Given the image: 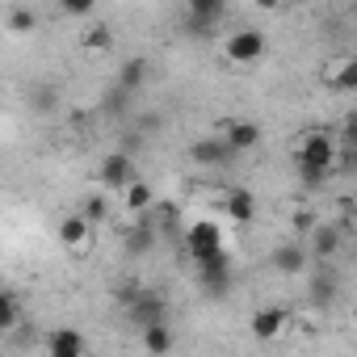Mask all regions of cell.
<instances>
[{"label":"cell","instance_id":"1","mask_svg":"<svg viewBox=\"0 0 357 357\" xmlns=\"http://www.w3.org/2000/svg\"><path fill=\"white\" fill-rule=\"evenodd\" d=\"M294 168H298V181H303L307 190H319L328 176L336 172V143H332V135L311 130V135L298 143V151H294Z\"/></svg>","mask_w":357,"mask_h":357},{"label":"cell","instance_id":"2","mask_svg":"<svg viewBox=\"0 0 357 357\" xmlns=\"http://www.w3.org/2000/svg\"><path fill=\"white\" fill-rule=\"evenodd\" d=\"M185 252H190V261L194 265H219V261H231L227 257V248H223V231H219V223H194L190 231H185Z\"/></svg>","mask_w":357,"mask_h":357},{"label":"cell","instance_id":"3","mask_svg":"<svg viewBox=\"0 0 357 357\" xmlns=\"http://www.w3.org/2000/svg\"><path fill=\"white\" fill-rule=\"evenodd\" d=\"M126 319H130L135 328H147V324L168 319V303H164V294H155V290H147V286H143V294L126 307Z\"/></svg>","mask_w":357,"mask_h":357},{"label":"cell","instance_id":"4","mask_svg":"<svg viewBox=\"0 0 357 357\" xmlns=\"http://www.w3.org/2000/svg\"><path fill=\"white\" fill-rule=\"evenodd\" d=\"M190 155H194V164H202V168H223V164H231L240 151L227 143V135H219V139H198V143L190 147Z\"/></svg>","mask_w":357,"mask_h":357},{"label":"cell","instance_id":"5","mask_svg":"<svg viewBox=\"0 0 357 357\" xmlns=\"http://www.w3.org/2000/svg\"><path fill=\"white\" fill-rule=\"evenodd\" d=\"M101 185L105 190H126L130 181H135V160L126 155V151H109L105 160H101Z\"/></svg>","mask_w":357,"mask_h":357},{"label":"cell","instance_id":"6","mask_svg":"<svg viewBox=\"0 0 357 357\" xmlns=\"http://www.w3.org/2000/svg\"><path fill=\"white\" fill-rule=\"evenodd\" d=\"M265 55V34L261 30H236L227 38V59L231 63H257Z\"/></svg>","mask_w":357,"mask_h":357},{"label":"cell","instance_id":"7","mask_svg":"<svg viewBox=\"0 0 357 357\" xmlns=\"http://www.w3.org/2000/svg\"><path fill=\"white\" fill-rule=\"evenodd\" d=\"M269 261H273L278 273L298 278V273H307V265H311V248H303V240H294V244H278Z\"/></svg>","mask_w":357,"mask_h":357},{"label":"cell","instance_id":"8","mask_svg":"<svg viewBox=\"0 0 357 357\" xmlns=\"http://www.w3.org/2000/svg\"><path fill=\"white\" fill-rule=\"evenodd\" d=\"M227 0H190V34H206L223 22Z\"/></svg>","mask_w":357,"mask_h":357},{"label":"cell","instance_id":"9","mask_svg":"<svg viewBox=\"0 0 357 357\" xmlns=\"http://www.w3.org/2000/svg\"><path fill=\"white\" fill-rule=\"evenodd\" d=\"M198 290L206 298H223L231 290V261H219V265H198Z\"/></svg>","mask_w":357,"mask_h":357},{"label":"cell","instance_id":"10","mask_svg":"<svg viewBox=\"0 0 357 357\" xmlns=\"http://www.w3.org/2000/svg\"><path fill=\"white\" fill-rule=\"evenodd\" d=\"M155 236H160L155 215H143V219L126 231V252H130V257H147V252L155 248Z\"/></svg>","mask_w":357,"mask_h":357},{"label":"cell","instance_id":"11","mask_svg":"<svg viewBox=\"0 0 357 357\" xmlns=\"http://www.w3.org/2000/svg\"><path fill=\"white\" fill-rule=\"evenodd\" d=\"M340 244H344V231H340L336 223H319V227L311 231V257H315V261H332V257L340 252Z\"/></svg>","mask_w":357,"mask_h":357},{"label":"cell","instance_id":"12","mask_svg":"<svg viewBox=\"0 0 357 357\" xmlns=\"http://www.w3.org/2000/svg\"><path fill=\"white\" fill-rule=\"evenodd\" d=\"M286 324H290V315H286L282 307H261V311L248 319V332H252L257 340H273Z\"/></svg>","mask_w":357,"mask_h":357},{"label":"cell","instance_id":"13","mask_svg":"<svg viewBox=\"0 0 357 357\" xmlns=\"http://www.w3.org/2000/svg\"><path fill=\"white\" fill-rule=\"evenodd\" d=\"M223 135H227V143H231L236 151H252V147L261 143V126L248 122V118H227V122H223Z\"/></svg>","mask_w":357,"mask_h":357},{"label":"cell","instance_id":"14","mask_svg":"<svg viewBox=\"0 0 357 357\" xmlns=\"http://www.w3.org/2000/svg\"><path fill=\"white\" fill-rule=\"evenodd\" d=\"M89 231H93V223H89L84 211H80V215H68V219L59 223V244L72 248V252H80V248L89 244Z\"/></svg>","mask_w":357,"mask_h":357},{"label":"cell","instance_id":"15","mask_svg":"<svg viewBox=\"0 0 357 357\" xmlns=\"http://www.w3.org/2000/svg\"><path fill=\"white\" fill-rule=\"evenodd\" d=\"M84 336L80 332H72V328H55L51 336H47V353L51 357H84Z\"/></svg>","mask_w":357,"mask_h":357},{"label":"cell","instance_id":"16","mask_svg":"<svg viewBox=\"0 0 357 357\" xmlns=\"http://www.w3.org/2000/svg\"><path fill=\"white\" fill-rule=\"evenodd\" d=\"M328 84L336 93H357V55H344V59L328 63Z\"/></svg>","mask_w":357,"mask_h":357},{"label":"cell","instance_id":"17","mask_svg":"<svg viewBox=\"0 0 357 357\" xmlns=\"http://www.w3.org/2000/svg\"><path fill=\"white\" fill-rule=\"evenodd\" d=\"M336 294H340V278H336L332 269H319V273L311 278V303H315V307H332Z\"/></svg>","mask_w":357,"mask_h":357},{"label":"cell","instance_id":"18","mask_svg":"<svg viewBox=\"0 0 357 357\" xmlns=\"http://www.w3.org/2000/svg\"><path fill=\"white\" fill-rule=\"evenodd\" d=\"M147 76H151V63H147L143 55H135V59H126V63L118 68V84L130 89V93H139V89L147 84Z\"/></svg>","mask_w":357,"mask_h":357},{"label":"cell","instance_id":"19","mask_svg":"<svg viewBox=\"0 0 357 357\" xmlns=\"http://www.w3.org/2000/svg\"><path fill=\"white\" fill-rule=\"evenodd\" d=\"M139 340H143V349H147V353H168V349L176 344V340H172V328H168V319L139 328Z\"/></svg>","mask_w":357,"mask_h":357},{"label":"cell","instance_id":"20","mask_svg":"<svg viewBox=\"0 0 357 357\" xmlns=\"http://www.w3.org/2000/svg\"><path fill=\"white\" fill-rule=\"evenodd\" d=\"M227 219H231V223H240V227L257 219V202H252V194H248V190H231V194H227Z\"/></svg>","mask_w":357,"mask_h":357},{"label":"cell","instance_id":"21","mask_svg":"<svg viewBox=\"0 0 357 357\" xmlns=\"http://www.w3.org/2000/svg\"><path fill=\"white\" fill-rule=\"evenodd\" d=\"M122 202H126V211H135V215H143L147 206H151V185L147 181H139V176H135V181L122 190Z\"/></svg>","mask_w":357,"mask_h":357},{"label":"cell","instance_id":"22","mask_svg":"<svg viewBox=\"0 0 357 357\" xmlns=\"http://www.w3.org/2000/svg\"><path fill=\"white\" fill-rule=\"evenodd\" d=\"M17 319H22V303H17L13 290H5V294H0V332H13Z\"/></svg>","mask_w":357,"mask_h":357},{"label":"cell","instance_id":"23","mask_svg":"<svg viewBox=\"0 0 357 357\" xmlns=\"http://www.w3.org/2000/svg\"><path fill=\"white\" fill-rule=\"evenodd\" d=\"M290 227H294V236L303 240V236H311V231L319 227V215H315L311 206H298V211L290 215Z\"/></svg>","mask_w":357,"mask_h":357},{"label":"cell","instance_id":"24","mask_svg":"<svg viewBox=\"0 0 357 357\" xmlns=\"http://www.w3.org/2000/svg\"><path fill=\"white\" fill-rule=\"evenodd\" d=\"M84 47H89V51H109V47H114V34H109V26L93 22V26H89V34H84Z\"/></svg>","mask_w":357,"mask_h":357},{"label":"cell","instance_id":"25","mask_svg":"<svg viewBox=\"0 0 357 357\" xmlns=\"http://www.w3.org/2000/svg\"><path fill=\"white\" fill-rule=\"evenodd\" d=\"M84 215H89V223H105L109 219V198L105 194H89L84 198Z\"/></svg>","mask_w":357,"mask_h":357},{"label":"cell","instance_id":"26","mask_svg":"<svg viewBox=\"0 0 357 357\" xmlns=\"http://www.w3.org/2000/svg\"><path fill=\"white\" fill-rule=\"evenodd\" d=\"M176 223H181V211H176V206H172V202H168V206H160V211H155V227H160V231H164V236H176Z\"/></svg>","mask_w":357,"mask_h":357},{"label":"cell","instance_id":"27","mask_svg":"<svg viewBox=\"0 0 357 357\" xmlns=\"http://www.w3.org/2000/svg\"><path fill=\"white\" fill-rule=\"evenodd\" d=\"M130 97H135V93H130V89H122V84H114V93H109V97H105V101H101V109H105V114H122V109H126V101H130Z\"/></svg>","mask_w":357,"mask_h":357},{"label":"cell","instance_id":"28","mask_svg":"<svg viewBox=\"0 0 357 357\" xmlns=\"http://www.w3.org/2000/svg\"><path fill=\"white\" fill-rule=\"evenodd\" d=\"M93 5H97V0H59V9H63L68 17H89Z\"/></svg>","mask_w":357,"mask_h":357},{"label":"cell","instance_id":"29","mask_svg":"<svg viewBox=\"0 0 357 357\" xmlns=\"http://www.w3.org/2000/svg\"><path fill=\"white\" fill-rule=\"evenodd\" d=\"M9 30H13V34H26V30H34V13H30V9H13V17H9Z\"/></svg>","mask_w":357,"mask_h":357},{"label":"cell","instance_id":"30","mask_svg":"<svg viewBox=\"0 0 357 357\" xmlns=\"http://www.w3.org/2000/svg\"><path fill=\"white\" fill-rule=\"evenodd\" d=\"M139 294H143V286H139V282H122V286H118V303H122V307H130Z\"/></svg>","mask_w":357,"mask_h":357},{"label":"cell","instance_id":"31","mask_svg":"<svg viewBox=\"0 0 357 357\" xmlns=\"http://www.w3.org/2000/svg\"><path fill=\"white\" fill-rule=\"evenodd\" d=\"M340 143H344V147H357V114L344 118V126H340Z\"/></svg>","mask_w":357,"mask_h":357},{"label":"cell","instance_id":"32","mask_svg":"<svg viewBox=\"0 0 357 357\" xmlns=\"http://www.w3.org/2000/svg\"><path fill=\"white\" fill-rule=\"evenodd\" d=\"M34 105H38V109H51V105H55V93H51V89L43 84V93L34 97Z\"/></svg>","mask_w":357,"mask_h":357},{"label":"cell","instance_id":"33","mask_svg":"<svg viewBox=\"0 0 357 357\" xmlns=\"http://www.w3.org/2000/svg\"><path fill=\"white\" fill-rule=\"evenodd\" d=\"M278 5H282V0H257V9H265V13H273Z\"/></svg>","mask_w":357,"mask_h":357},{"label":"cell","instance_id":"34","mask_svg":"<svg viewBox=\"0 0 357 357\" xmlns=\"http://www.w3.org/2000/svg\"><path fill=\"white\" fill-rule=\"evenodd\" d=\"M353 324H357V303H353Z\"/></svg>","mask_w":357,"mask_h":357},{"label":"cell","instance_id":"35","mask_svg":"<svg viewBox=\"0 0 357 357\" xmlns=\"http://www.w3.org/2000/svg\"><path fill=\"white\" fill-rule=\"evenodd\" d=\"M353 5H357V0H353Z\"/></svg>","mask_w":357,"mask_h":357}]
</instances>
